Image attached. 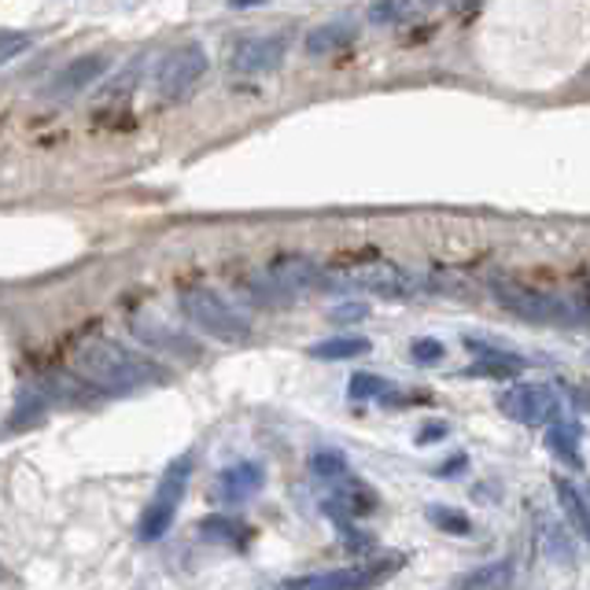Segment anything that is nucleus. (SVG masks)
<instances>
[{
    "label": "nucleus",
    "instance_id": "obj_27",
    "mask_svg": "<svg viewBox=\"0 0 590 590\" xmlns=\"http://www.w3.org/2000/svg\"><path fill=\"white\" fill-rule=\"evenodd\" d=\"M332 322H362V317H369V303H340V306H332L329 311Z\"/></svg>",
    "mask_w": 590,
    "mask_h": 590
},
{
    "label": "nucleus",
    "instance_id": "obj_22",
    "mask_svg": "<svg viewBox=\"0 0 590 590\" xmlns=\"http://www.w3.org/2000/svg\"><path fill=\"white\" fill-rule=\"evenodd\" d=\"M311 473L317 476V480L336 484V487L351 480L348 462H343V454H336V451H322V454H314V457H311Z\"/></svg>",
    "mask_w": 590,
    "mask_h": 590
},
{
    "label": "nucleus",
    "instance_id": "obj_2",
    "mask_svg": "<svg viewBox=\"0 0 590 590\" xmlns=\"http://www.w3.org/2000/svg\"><path fill=\"white\" fill-rule=\"evenodd\" d=\"M491 296L499 299L502 311L528 325H554V329H579L587 322V311L579 299L542 292V288H528L520 280L491 277Z\"/></svg>",
    "mask_w": 590,
    "mask_h": 590
},
{
    "label": "nucleus",
    "instance_id": "obj_14",
    "mask_svg": "<svg viewBox=\"0 0 590 590\" xmlns=\"http://www.w3.org/2000/svg\"><path fill=\"white\" fill-rule=\"evenodd\" d=\"M465 348L476 354L469 373H480V377H517V373L524 369V359H517V354H505L499 348H487V343L476 340V336H465Z\"/></svg>",
    "mask_w": 590,
    "mask_h": 590
},
{
    "label": "nucleus",
    "instance_id": "obj_13",
    "mask_svg": "<svg viewBox=\"0 0 590 590\" xmlns=\"http://www.w3.org/2000/svg\"><path fill=\"white\" fill-rule=\"evenodd\" d=\"M134 336L145 340L152 351H163V354H200V343L189 340L181 329H171L163 322H152V317H134Z\"/></svg>",
    "mask_w": 590,
    "mask_h": 590
},
{
    "label": "nucleus",
    "instance_id": "obj_20",
    "mask_svg": "<svg viewBox=\"0 0 590 590\" xmlns=\"http://www.w3.org/2000/svg\"><path fill=\"white\" fill-rule=\"evenodd\" d=\"M351 399H380V402H402L396 384L377 377V373H354L351 377Z\"/></svg>",
    "mask_w": 590,
    "mask_h": 590
},
{
    "label": "nucleus",
    "instance_id": "obj_8",
    "mask_svg": "<svg viewBox=\"0 0 590 590\" xmlns=\"http://www.w3.org/2000/svg\"><path fill=\"white\" fill-rule=\"evenodd\" d=\"M208 52H203V45H181V49H174V52H166L163 55V63H159V71H155V86L159 92H163L166 100H177V97H185L196 81L208 74Z\"/></svg>",
    "mask_w": 590,
    "mask_h": 590
},
{
    "label": "nucleus",
    "instance_id": "obj_5",
    "mask_svg": "<svg viewBox=\"0 0 590 590\" xmlns=\"http://www.w3.org/2000/svg\"><path fill=\"white\" fill-rule=\"evenodd\" d=\"M189 480H192V454H181L166 465L163 480H159L152 502H148L145 517L137 524V536L140 542H159L166 531L174 528V517H177V505L185 502V491H189Z\"/></svg>",
    "mask_w": 590,
    "mask_h": 590
},
{
    "label": "nucleus",
    "instance_id": "obj_25",
    "mask_svg": "<svg viewBox=\"0 0 590 590\" xmlns=\"http://www.w3.org/2000/svg\"><path fill=\"white\" fill-rule=\"evenodd\" d=\"M406 12H410V0H377V4L369 8V23L391 26V23H399Z\"/></svg>",
    "mask_w": 590,
    "mask_h": 590
},
{
    "label": "nucleus",
    "instance_id": "obj_28",
    "mask_svg": "<svg viewBox=\"0 0 590 590\" xmlns=\"http://www.w3.org/2000/svg\"><path fill=\"white\" fill-rule=\"evenodd\" d=\"M547 550H550V557H554V561H568V557H573V547H568V539H561L557 528L547 531Z\"/></svg>",
    "mask_w": 590,
    "mask_h": 590
},
{
    "label": "nucleus",
    "instance_id": "obj_11",
    "mask_svg": "<svg viewBox=\"0 0 590 590\" xmlns=\"http://www.w3.org/2000/svg\"><path fill=\"white\" fill-rule=\"evenodd\" d=\"M396 561H377V565H354V568H340V573H325V576H296L288 579L285 587H299V590H351V587H369L377 583L380 576L396 573Z\"/></svg>",
    "mask_w": 590,
    "mask_h": 590
},
{
    "label": "nucleus",
    "instance_id": "obj_3",
    "mask_svg": "<svg viewBox=\"0 0 590 590\" xmlns=\"http://www.w3.org/2000/svg\"><path fill=\"white\" fill-rule=\"evenodd\" d=\"M325 285V269L306 255H285L274 266L259 269L255 277L243 280L248 296L259 306H292L299 296L317 292Z\"/></svg>",
    "mask_w": 590,
    "mask_h": 590
},
{
    "label": "nucleus",
    "instance_id": "obj_29",
    "mask_svg": "<svg viewBox=\"0 0 590 590\" xmlns=\"http://www.w3.org/2000/svg\"><path fill=\"white\" fill-rule=\"evenodd\" d=\"M439 436H447V425H428L425 432L417 436V443H428V439H439Z\"/></svg>",
    "mask_w": 590,
    "mask_h": 590
},
{
    "label": "nucleus",
    "instance_id": "obj_16",
    "mask_svg": "<svg viewBox=\"0 0 590 590\" xmlns=\"http://www.w3.org/2000/svg\"><path fill=\"white\" fill-rule=\"evenodd\" d=\"M547 447L557 462H565L568 469H583V457H579V425L568 420H550L547 428Z\"/></svg>",
    "mask_w": 590,
    "mask_h": 590
},
{
    "label": "nucleus",
    "instance_id": "obj_32",
    "mask_svg": "<svg viewBox=\"0 0 590 590\" xmlns=\"http://www.w3.org/2000/svg\"><path fill=\"white\" fill-rule=\"evenodd\" d=\"M425 4H443V0H425Z\"/></svg>",
    "mask_w": 590,
    "mask_h": 590
},
{
    "label": "nucleus",
    "instance_id": "obj_12",
    "mask_svg": "<svg viewBox=\"0 0 590 590\" xmlns=\"http://www.w3.org/2000/svg\"><path fill=\"white\" fill-rule=\"evenodd\" d=\"M266 484V473H262L259 462H240V465H229V469L218 473V499L229 502V505H240L248 499H255Z\"/></svg>",
    "mask_w": 590,
    "mask_h": 590
},
{
    "label": "nucleus",
    "instance_id": "obj_1",
    "mask_svg": "<svg viewBox=\"0 0 590 590\" xmlns=\"http://www.w3.org/2000/svg\"><path fill=\"white\" fill-rule=\"evenodd\" d=\"M74 369L104 391H137L155 380H166V373L159 369L155 362L126 351L122 343L108 340V336H89V340H81L78 348H74Z\"/></svg>",
    "mask_w": 590,
    "mask_h": 590
},
{
    "label": "nucleus",
    "instance_id": "obj_17",
    "mask_svg": "<svg viewBox=\"0 0 590 590\" xmlns=\"http://www.w3.org/2000/svg\"><path fill=\"white\" fill-rule=\"evenodd\" d=\"M369 348L373 343L365 340V336H329V340L314 343L306 354L317 362H348V359H359V354H369Z\"/></svg>",
    "mask_w": 590,
    "mask_h": 590
},
{
    "label": "nucleus",
    "instance_id": "obj_26",
    "mask_svg": "<svg viewBox=\"0 0 590 590\" xmlns=\"http://www.w3.org/2000/svg\"><path fill=\"white\" fill-rule=\"evenodd\" d=\"M34 45V37L30 34H18V30H4L0 34V67L4 63H12L18 52H26Z\"/></svg>",
    "mask_w": 590,
    "mask_h": 590
},
{
    "label": "nucleus",
    "instance_id": "obj_31",
    "mask_svg": "<svg viewBox=\"0 0 590 590\" xmlns=\"http://www.w3.org/2000/svg\"><path fill=\"white\" fill-rule=\"evenodd\" d=\"M462 465H465V457H454L451 465H443V469H439V476H451L454 469H462Z\"/></svg>",
    "mask_w": 590,
    "mask_h": 590
},
{
    "label": "nucleus",
    "instance_id": "obj_15",
    "mask_svg": "<svg viewBox=\"0 0 590 590\" xmlns=\"http://www.w3.org/2000/svg\"><path fill=\"white\" fill-rule=\"evenodd\" d=\"M354 37H359V26H354L351 18H332V23H322L306 34L303 49H306V55H332V52L348 49Z\"/></svg>",
    "mask_w": 590,
    "mask_h": 590
},
{
    "label": "nucleus",
    "instance_id": "obj_4",
    "mask_svg": "<svg viewBox=\"0 0 590 590\" xmlns=\"http://www.w3.org/2000/svg\"><path fill=\"white\" fill-rule=\"evenodd\" d=\"M181 314L189 317L196 329H203L208 336L222 343H248L251 340V317L240 314L229 299H222L211 288H185L181 292Z\"/></svg>",
    "mask_w": 590,
    "mask_h": 590
},
{
    "label": "nucleus",
    "instance_id": "obj_18",
    "mask_svg": "<svg viewBox=\"0 0 590 590\" xmlns=\"http://www.w3.org/2000/svg\"><path fill=\"white\" fill-rule=\"evenodd\" d=\"M554 491H557V502H561V510H565V517L573 520V528H576V536L579 539H587L590 536V513H587V499H583V491H579L576 484H568V480H554Z\"/></svg>",
    "mask_w": 590,
    "mask_h": 590
},
{
    "label": "nucleus",
    "instance_id": "obj_23",
    "mask_svg": "<svg viewBox=\"0 0 590 590\" xmlns=\"http://www.w3.org/2000/svg\"><path fill=\"white\" fill-rule=\"evenodd\" d=\"M428 520H432L439 531H447V536H469L473 531V520L457 510H447V505H428Z\"/></svg>",
    "mask_w": 590,
    "mask_h": 590
},
{
    "label": "nucleus",
    "instance_id": "obj_7",
    "mask_svg": "<svg viewBox=\"0 0 590 590\" xmlns=\"http://www.w3.org/2000/svg\"><path fill=\"white\" fill-rule=\"evenodd\" d=\"M499 410L520 425H550L561 417V399L547 384H513L499 396Z\"/></svg>",
    "mask_w": 590,
    "mask_h": 590
},
{
    "label": "nucleus",
    "instance_id": "obj_10",
    "mask_svg": "<svg viewBox=\"0 0 590 590\" xmlns=\"http://www.w3.org/2000/svg\"><path fill=\"white\" fill-rule=\"evenodd\" d=\"M288 52V37H248L240 41L237 49L229 55V67L237 74H266V71H277L280 60Z\"/></svg>",
    "mask_w": 590,
    "mask_h": 590
},
{
    "label": "nucleus",
    "instance_id": "obj_9",
    "mask_svg": "<svg viewBox=\"0 0 590 590\" xmlns=\"http://www.w3.org/2000/svg\"><path fill=\"white\" fill-rule=\"evenodd\" d=\"M108 55L104 52H89V55H78V60H71L67 67H63L55 78L49 81V97L52 100H71L78 97V92H86L92 81H100L108 74Z\"/></svg>",
    "mask_w": 590,
    "mask_h": 590
},
{
    "label": "nucleus",
    "instance_id": "obj_6",
    "mask_svg": "<svg viewBox=\"0 0 590 590\" xmlns=\"http://www.w3.org/2000/svg\"><path fill=\"white\" fill-rule=\"evenodd\" d=\"M351 288H362V292L373 296H388V299H410L428 292V280L414 274V269H402L396 262H369V266H354L343 274Z\"/></svg>",
    "mask_w": 590,
    "mask_h": 590
},
{
    "label": "nucleus",
    "instance_id": "obj_33",
    "mask_svg": "<svg viewBox=\"0 0 590 590\" xmlns=\"http://www.w3.org/2000/svg\"><path fill=\"white\" fill-rule=\"evenodd\" d=\"M0 576H4V568H0Z\"/></svg>",
    "mask_w": 590,
    "mask_h": 590
},
{
    "label": "nucleus",
    "instance_id": "obj_24",
    "mask_svg": "<svg viewBox=\"0 0 590 590\" xmlns=\"http://www.w3.org/2000/svg\"><path fill=\"white\" fill-rule=\"evenodd\" d=\"M410 359L417 365H439L447 359V348L439 340H432V336H417V340L410 343Z\"/></svg>",
    "mask_w": 590,
    "mask_h": 590
},
{
    "label": "nucleus",
    "instance_id": "obj_21",
    "mask_svg": "<svg viewBox=\"0 0 590 590\" xmlns=\"http://www.w3.org/2000/svg\"><path fill=\"white\" fill-rule=\"evenodd\" d=\"M200 531L208 539L229 542V547H240V542H248V528H243L237 517H222V513H214V517H203Z\"/></svg>",
    "mask_w": 590,
    "mask_h": 590
},
{
    "label": "nucleus",
    "instance_id": "obj_19",
    "mask_svg": "<svg viewBox=\"0 0 590 590\" xmlns=\"http://www.w3.org/2000/svg\"><path fill=\"white\" fill-rule=\"evenodd\" d=\"M513 583V561H491V565H480L476 573L457 579V587L465 590H502Z\"/></svg>",
    "mask_w": 590,
    "mask_h": 590
},
{
    "label": "nucleus",
    "instance_id": "obj_30",
    "mask_svg": "<svg viewBox=\"0 0 590 590\" xmlns=\"http://www.w3.org/2000/svg\"><path fill=\"white\" fill-rule=\"evenodd\" d=\"M255 4H266V0H229V8H237V12H243V8H255Z\"/></svg>",
    "mask_w": 590,
    "mask_h": 590
}]
</instances>
